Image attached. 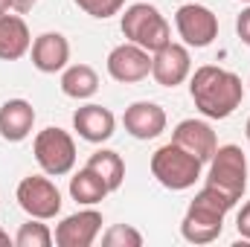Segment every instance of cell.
Wrapping results in <instances>:
<instances>
[{
    "label": "cell",
    "mask_w": 250,
    "mask_h": 247,
    "mask_svg": "<svg viewBox=\"0 0 250 247\" xmlns=\"http://www.w3.org/2000/svg\"><path fill=\"white\" fill-rule=\"evenodd\" d=\"M35 125V108L26 99H9L0 108V137L9 143H21L29 137Z\"/></svg>",
    "instance_id": "cell-16"
},
{
    "label": "cell",
    "mask_w": 250,
    "mask_h": 247,
    "mask_svg": "<svg viewBox=\"0 0 250 247\" xmlns=\"http://www.w3.org/2000/svg\"><path fill=\"white\" fill-rule=\"evenodd\" d=\"M172 143L181 145V148H187L189 154H195L201 163L212 160V154L218 148L215 131L207 123H201V120H184V123H178L175 134H172Z\"/></svg>",
    "instance_id": "cell-12"
},
{
    "label": "cell",
    "mask_w": 250,
    "mask_h": 247,
    "mask_svg": "<svg viewBox=\"0 0 250 247\" xmlns=\"http://www.w3.org/2000/svg\"><path fill=\"white\" fill-rule=\"evenodd\" d=\"M70 62V44L62 32H44L32 41V64L41 73H59Z\"/></svg>",
    "instance_id": "cell-15"
},
{
    "label": "cell",
    "mask_w": 250,
    "mask_h": 247,
    "mask_svg": "<svg viewBox=\"0 0 250 247\" xmlns=\"http://www.w3.org/2000/svg\"><path fill=\"white\" fill-rule=\"evenodd\" d=\"M111 189L108 184L93 172V169H82V172H76L73 178H70V195H73V201H79V204H99V201H105V195H108Z\"/></svg>",
    "instance_id": "cell-19"
},
{
    "label": "cell",
    "mask_w": 250,
    "mask_h": 247,
    "mask_svg": "<svg viewBox=\"0 0 250 247\" xmlns=\"http://www.w3.org/2000/svg\"><path fill=\"white\" fill-rule=\"evenodd\" d=\"M73 128L79 131L82 140L87 143H105L114 137V128H117V120L108 108L102 105H84L73 114Z\"/></svg>",
    "instance_id": "cell-14"
},
{
    "label": "cell",
    "mask_w": 250,
    "mask_h": 247,
    "mask_svg": "<svg viewBox=\"0 0 250 247\" xmlns=\"http://www.w3.org/2000/svg\"><path fill=\"white\" fill-rule=\"evenodd\" d=\"M245 134H248V140H250V120H248V125H245Z\"/></svg>",
    "instance_id": "cell-29"
},
{
    "label": "cell",
    "mask_w": 250,
    "mask_h": 247,
    "mask_svg": "<svg viewBox=\"0 0 250 247\" xmlns=\"http://www.w3.org/2000/svg\"><path fill=\"white\" fill-rule=\"evenodd\" d=\"M32 151H35L38 166L53 178L70 175L73 166H76V143L64 128H44L35 137Z\"/></svg>",
    "instance_id": "cell-6"
},
{
    "label": "cell",
    "mask_w": 250,
    "mask_h": 247,
    "mask_svg": "<svg viewBox=\"0 0 250 247\" xmlns=\"http://www.w3.org/2000/svg\"><path fill=\"white\" fill-rule=\"evenodd\" d=\"M236 204L218 192L215 186H204L195 201L189 204L187 215H184V224H181V233L189 245H209L221 236L224 230V215L233 209Z\"/></svg>",
    "instance_id": "cell-2"
},
{
    "label": "cell",
    "mask_w": 250,
    "mask_h": 247,
    "mask_svg": "<svg viewBox=\"0 0 250 247\" xmlns=\"http://www.w3.org/2000/svg\"><path fill=\"white\" fill-rule=\"evenodd\" d=\"M189 93L195 108L209 117V120H227L245 99V84L236 73L215 67V64H204L195 70L192 82H189Z\"/></svg>",
    "instance_id": "cell-1"
},
{
    "label": "cell",
    "mask_w": 250,
    "mask_h": 247,
    "mask_svg": "<svg viewBox=\"0 0 250 247\" xmlns=\"http://www.w3.org/2000/svg\"><path fill=\"white\" fill-rule=\"evenodd\" d=\"M245 3H250V0H245Z\"/></svg>",
    "instance_id": "cell-30"
},
{
    "label": "cell",
    "mask_w": 250,
    "mask_h": 247,
    "mask_svg": "<svg viewBox=\"0 0 250 247\" xmlns=\"http://www.w3.org/2000/svg\"><path fill=\"white\" fill-rule=\"evenodd\" d=\"M87 169H93L111 192H117L125 181V163L123 157L117 154V151H111V148H99L96 154H90V160H87Z\"/></svg>",
    "instance_id": "cell-20"
},
{
    "label": "cell",
    "mask_w": 250,
    "mask_h": 247,
    "mask_svg": "<svg viewBox=\"0 0 250 247\" xmlns=\"http://www.w3.org/2000/svg\"><path fill=\"white\" fill-rule=\"evenodd\" d=\"M201 166L204 163L195 154H189L187 148H181L175 143H169L151 154V175L157 178V184L172 192L195 186V181L201 178Z\"/></svg>",
    "instance_id": "cell-4"
},
{
    "label": "cell",
    "mask_w": 250,
    "mask_h": 247,
    "mask_svg": "<svg viewBox=\"0 0 250 247\" xmlns=\"http://www.w3.org/2000/svg\"><path fill=\"white\" fill-rule=\"evenodd\" d=\"M120 26H123V35L131 44H137V47H143V50H148V53H157L160 47H166V44L172 41L169 21H166L154 6H148V3H134V6H128Z\"/></svg>",
    "instance_id": "cell-3"
},
{
    "label": "cell",
    "mask_w": 250,
    "mask_h": 247,
    "mask_svg": "<svg viewBox=\"0 0 250 247\" xmlns=\"http://www.w3.org/2000/svg\"><path fill=\"white\" fill-rule=\"evenodd\" d=\"M125 131L137 140H154L166 131V111L157 102H134L125 108Z\"/></svg>",
    "instance_id": "cell-13"
},
{
    "label": "cell",
    "mask_w": 250,
    "mask_h": 247,
    "mask_svg": "<svg viewBox=\"0 0 250 247\" xmlns=\"http://www.w3.org/2000/svg\"><path fill=\"white\" fill-rule=\"evenodd\" d=\"M82 12H87L90 18H111V15H117L120 9L125 6V0H73Z\"/></svg>",
    "instance_id": "cell-23"
},
{
    "label": "cell",
    "mask_w": 250,
    "mask_h": 247,
    "mask_svg": "<svg viewBox=\"0 0 250 247\" xmlns=\"http://www.w3.org/2000/svg\"><path fill=\"white\" fill-rule=\"evenodd\" d=\"M32 38H29V26L21 15H9L0 12V59L3 62H18L26 56Z\"/></svg>",
    "instance_id": "cell-17"
},
{
    "label": "cell",
    "mask_w": 250,
    "mask_h": 247,
    "mask_svg": "<svg viewBox=\"0 0 250 247\" xmlns=\"http://www.w3.org/2000/svg\"><path fill=\"white\" fill-rule=\"evenodd\" d=\"M0 247H9V233L0 227Z\"/></svg>",
    "instance_id": "cell-27"
},
{
    "label": "cell",
    "mask_w": 250,
    "mask_h": 247,
    "mask_svg": "<svg viewBox=\"0 0 250 247\" xmlns=\"http://www.w3.org/2000/svg\"><path fill=\"white\" fill-rule=\"evenodd\" d=\"M102 230V215L96 209H82L76 215H67L56 227V245L59 247H90Z\"/></svg>",
    "instance_id": "cell-11"
},
{
    "label": "cell",
    "mask_w": 250,
    "mask_h": 247,
    "mask_svg": "<svg viewBox=\"0 0 250 247\" xmlns=\"http://www.w3.org/2000/svg\"><path fill=\"white\" fill-rule=\"evenodd\" d=\"M236 230H239V236L250 242V201L239 209V218H236Z\"/></svg>",
    "instance_id": "cell-24"
},
{
    "label": "cell",
    "mask_w": 250,
    "mask_h": 247,
    "mask_svg": "<svg viewBox=\"0 0 250 247\" xmlns=\"http://www.w3.org/2000/svg\"><path fill=\"white\" fill-rule=\"evenodd\" d=\"M53 242H56V239H53L50 227L41 224V218H32V221L21 224L18 236H15V245L18 247H50Z\"/></svg>",
    "instance_id": "cell-21"
},
{
    "label": "cell",
    "mask_w": 250,
    "mask_h": 247,
    "mask_svg": "<svg viewBox=\"0 0 250 247\" xmlns=\"http://www.w3.org/2000/svg\"><path fill=\"white\" fill-rule=\"evenodd\" d=\"M102 245L105 247H140L143 245V236H140L131 224H114V227L102 236Z\"/></svg>",
    "instance_id": "cell-22"
},
{
    "label": "cell",
    "mask_w": 250,
    "mask_h": 247,
    "mask_svg": "<svg viewBox=\"0 0 250 247\" xmlns=\"http://www.w3.org/2000/svg\"><path fill=\"white\" fill-rule=\"evenodd\" d=\"M175 26L187 47H209L218 38V18L212 15V9L198 3H187L175 12Z\"/></svg>",
    "instance_id": "cell-8"
},
{
    "label": "cell",
    "mask_w": 250,
    "mask_h": 247,
    "mask_svg": "<svg viewBox=\"0 0 250 247\" xmlns=\"http://www.w3.org/2000/svg\"><path fill=\"white\" fill-rule=\"evenodd\" d=\"M236 32H239V38L250 47V6L239 15V18H236Z\"/></svg>",
    "instance_id": "cell-25"
},
{
    "label": "cell",
    "mask_w": 250,
    "mask_h": 247,
    "mask_svg": "<svg viewBox=\"0 0 250 247\" xmlns=\"http://www.w3.org/2000/svg\"><path fill=\"white\" fill-rule=\"evenodd\" d=\"M209 163L212 166H209L207 186H215L218 192H224L236 204L248 189V157H245V151L239 145H218Z\"/></svg>",
    "instance_id": "cell-5"
},
{
    "label": "cell",
    "mask_w": 250,
    "mask_h": 247,
    "mask_svg": "<svg viewBox=\"0 0 250 247\" xmlns=\"http://www.w3.org/2000/svg\"><path fill=\"white\" fill-rule=\"evenodd\" d=\"M189 70H192V59H189V50L184 44L169 41L166 47H160L151 56V76L163 87H178L181 82H187Z\"/></svg>",
    "instance_id": "cell-9"
},
{
    "label": "cell",
    "mask_w": 250,
    "mask_h": 247,
    "mask_svg": "<svg viewBox=\"0 0 250 247\" xmlns=\"http://www.w3.org/2000/svg\"><path fill=\"white\" fill-rule=\"evenodd\" d=\"M35 3H38V0H12V9H15L18 15H23V12H29Z\"/></svg>",
    "instance_id": "cell-26"
},
{
    "label": "cell",
    "mask_w": 250,
    "mask_h": 247,
    "mask_svg": "<svg viewBox=\"0 0 250 247\" xmlns=\"http://www.w3.org/2000/svg\"><path fill=\"white\" fill-rule=\"evenodd\" d=\"M108 73H111V79H117L123 84L143 82L151 73V56H148V50H143V47H137L131 41L120 44L108 56Z\"/></svg>",
    "instance_id": "cell-10"
},
{
    "label": "cell",
    "mask_w": 250,
    "mask_h": 247,
    "mask_svg": "<svg viewBox=\"0 0 250 247\" xmlns=\"http://www.w3.org/2000/svg\"><path fill=\"white\" fill-rule=\"evenodd\" d=\"M12 9V0H0V12H9Z\"/></svg>",
    "instance_id": "cell-28"
},
{
    "label": "cell",
    "mask_w": 250,
    "mask_h": 247,
    "mask_svg": "<svg viewBox=\"0 0 250 247\" xmlns=\"http://www.w3.org/2000/svg\"><path fill=\"white\" fill-rule=\"evenodd\" d=\"M62 90L70 99H90L99 90V76L87 64H73L62 73Z\"/></svg>",
    "instance_id": "cell-18"
},
{
    "label": "cell",
    "mask_w": 250,
    "mask_h": 247,
    "mask_svg": "<svg viewBox=\"0 0 250 247\" xmlns=\"http://www.w3.org/2000/svg\"><path fill=\"white\" fill-rule=\"evenodd\" d=\"M18 204L29 218L50 221L62 212V192L44 175H29L18 184Z\"/></svg>",
    "instance_id": "cell-7"
}]
</instances>
